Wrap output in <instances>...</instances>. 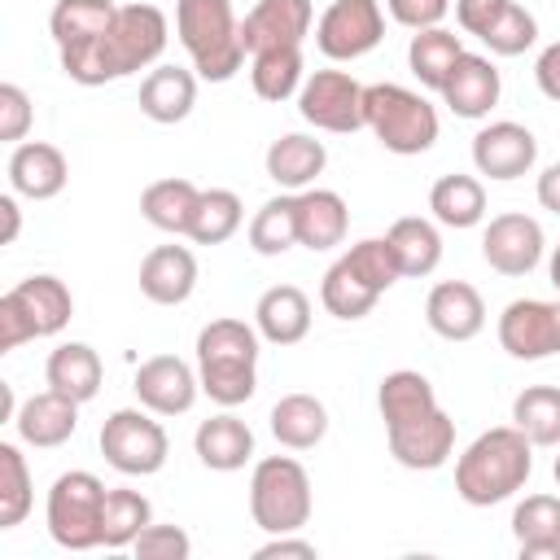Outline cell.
Returning <instances> with one entry per match:
<instances>
[{"mask_svg":"<svg viewBox=\"0 0 560 560\" xmlns=\"http://www.w3.org/2000/svg\"><path fill=\"white\" fill-rule=\"evenodd\" d=\"M0 219H4L0 245H13V241H18V232H22V210H18V192H13V188L0 197Z\"/></svg>","mask_w":560,"mask_h":560,"instance_id":"db71d44e","label":"cell"},{"mask_svg":"<svg viewBox=\"0 0 560 560\" xmlns=\"http://www.w3.org/2000/svg\"><path fill=\"white\" fill-rule=\"evenodd\" d=\"M9 188L26 201H52L70 184V162L48 140H22L9 153Z\"/></svg>","mask_w":560,"mask_h":560,"instance_id":"e0dca14e","label":"cell"},{"mask_svg":"<svg viewBox=\"0 0 560 560\" xmlns=\"http://www.w3.org/2000/svg\"><path fill=\"white\" fill-rule=\"evenodd\" d=\"M315 494L311 477L293 455H267L249 472V516L262 534H302Z\"/></svg>","mask_w":560,"mask_h":560,"instance_id":"8992f818","label":"cell"},{"mask_svg":"<svg viewBox=\"0 0 560 560\" xmlns=\"http://www.w3.org/2000/svg\"><path fill=\"white\" fill-rule=\"evenodd\" d=\"M271 438L284 446V451H311L324 442L328 433V407L315 398V394H284L276 407H271Z\"/></svg>","mask_w":560,"mask_h":560,"instance_id":"1f68e13d","label":"cell"},{"mask_svg":"<svg viewBox=\"0 0 560 560\" xmlns=\"http://www.w3.org/2000/svg\"><path fill=\"white\" fill-rule=\"evenodd\" d=\"M254 328L271 346H298L311 332V298L298 284H271L254 302Z\"/></svg>","mask_w":560,"mask_h":560,"instance_id":"d4e9b609","label":"cell"},{"mask_svg":"<svg viewBox=\"0 0 560 560\" xmlns=\"http://www.w3.org/2000/svg\"><path fill=\"white\" fill-rule=\"evenodd\" d=\"M494 332H499V346L521 363L551 359V354H560V302L516 298L503 306Z\"/></svg>","mask_w":560,"mask_h":560,"instance_id":"7c38bea8","label":"cell"},{"mask_svg":"<svg viewBox=\"0 0 560 560\" xmlns=\"http://www.w3.org/2000/svg\"><path fill=\"white\" fill-rule=\"evenodd\" d=\"M192 451L210 472H236L254 459V429L241 416H232V407H223L219 416L197 424Z\"/></svg>","mask_w":560,"mask_h":560,"instance_id":"603a6c76","label":"cell"},{"mask_svg":"<svg viewBox=\"0 0 560 560\" xmlns=\"http://www.w3.org/2000/svg\"><path fill=\"white\" fill-rule=\"evenodd\" d=\"M197 289V258L188 245H158L140 262V293L153 306H184Z\"/></svg>","mask_w":560,"mask_h":560,"instance_id":"7402d4cb","label":"cell"},{"mask_svg":"<svg viewBox=\"0 0 560 560\" xmlns=\"http://www.w3.org/2000/svg\"><path fill=\"white\" fill-rule=\"evenodd\" d=\"M175 35L206 83H228L249 57L232 0H175Z\"/></svg>","mask_w":560,"mask_h":560,"instance_id":"277c9868","label":"cell"},{"mask_svg":"<svg viewBox=\"0 0 560 560\" xmlns=\"http://www.w3.org/2000/svg\"><path fill=\"white\" fill-rule=\"evenodd\" d=\"M79 407H83V402L66 398V394H57V389H39V394L22 398V407H18V416H13V429H18V438H22L26 446L52 451V446H61V442L74 438V429H79Z\"/></svg>","mask_w":560,"mask_h":560,"instance_id":"44dd1931","label":"cell"},{"mask_svg":"<svg viewBox=\"0 0 560 560\" xmlns=\"http://www.w3.org/2000/svg\"><path fill=\"white\" fill-rule=\"evenodd\" d=\"M512 424L534 446H560V385H525L512 398Z\"/></svg>","mask_w":560,"mask_h":560,"instance_id":"ab89813d","label":"cell"},{"mask_svg":"<svg viewBox=\"0 0 560 560\" xmlns=\"http://www.w3.org/2000/svg\"><path fill=\"white\" fill-rule=\"evenodd\" d=\"M298 245V197L280 192L271 201H262L249 219V249L262 258H280Z\"/></svg>","mask_w":560,"mask_h":560,"instance_id":"f35d334b","label":"cell"},{"mask_svg":"<svg viewBox=\"0 0 560 560\" xmlns=\"http://www.w3.org/2000/svg\"><path fill=\"white\" fill-rule=\"evenodd\" d=\"M551 472H556V486H560V455H556V464H551Z\"/></svg>","mask_w":560,"mask_h":560,"instance_id":"9f6ffc18","label":"cell"},{"mask_svg":"<svg viewBox=\"0 0 560 560\" xmlns=\"http://www.w3.org/2000/svg\"><path fill=\"white\" fill-rule=\"evenodd\" d=\"M31 503H35V481L26 455L18 451V442H0V529L22 525Z\"/></svg>","mask_w":560,"mask_h":560,"instance_id":"7bdbcfd3","label":"cell"},{"mask_svg":"<svg viewBox=\"0 0 560 560\" xmlns=\"http://www.w3.org/2000/svg\"><path fill=\"white\" fill-rule=\"evenodd\" d=\"M547 254V236L542 223L521 214V210H503L486 223L481 232V258L490 271L499 276H529Z\"/></svg>","mask_w":560,"mask_h":560,"instance_id":"4fadbf2b","label":"cell"},{"mask_svg":"<svg viewBox=\"0 0 560 560\" xmlns=\"http://www.w3.org/2000/svg\"><path fill=\"white\" fill-rule=\"evenodd\" d=\"M363 127L381 140L385 153H398V158L429 153L442 131L438 109L402 83H368L363 88Z\"/></svg>","mask_w":560,"mask_h":560,"instance_id":"5b68a950","label":"cell"},{"mask_svg":"<svg viewBox=\"0 0 560 560\" xmlns=\"http://www.w3.org/2000/svg\"><path fill=\"white\" fill-rule=\"evenodd\" d=\"M44 381H48V389H57L74 402H92L101 394L105 368H101V354L88 341H61L44 363Z\"/></svg>","mask_w":560,"mask_h":560,"instance_id":"f546056e","label":"cell"},{"mask_svg":"<svg viewBox=\"0 0 560 560\" xmlns=\"http://www.w3.org/2000/svg\"><path fill=\"white\" fill-rule=\"evenodd\" d=\"M197 201H201V188H197L192 179L166 175V179H153V184L140 192V214H144V223H153L158 232L188 236L192 214H197Z\"/></svg>","mask_w":560,"mask_h":560,"instance_id":"4dcf8cb0","label":"cell"},{"mask_svg":"<svg viewBox=\"0 0 560 560\" xmlns=\"http://www.w3.org/2000/svg\"><path fill=\"white\" fill-rule=\"evenodd\" d=\"M459 52H464V44H459L455 31L429 26V31H416V35H411V44H407V66H411V74L420 79V88L442 92V83H446V74L455 70Z\"/></svg>","mask_w":560,"mask_h":560,"instance_id":"74e56055","label":"cell"},{"mask_svg":"<svg viewBox=\"0 0 560 560\" xmlns=\"http://www.w3.org/2000/svg\"><path fill=\"white\" fill-rule=\"evenodd\" d=\"M101 508H105V486L88 468H70L52 481L44 521L57 547L66 551H92L101 547Z\"/></svg>","mask_w":560,"mask_h":560,"instance_id":"ba28073f","label":"cell"},{"mask_svg":"<svg viewBox=\"0 0 560 560\" xmlns=\"http://www.w3.org/2000/svg\"><path fill=\"white\" fill-rule=\"evenodd\" d=\"M376 411H381L385 429H402V424H416L429 411H438V394H433V385H429L424 372L398 368V372H385L381 376V385H376Z\"/></svg>","mask_w":560,"mask_h":560,"instance_id":"f1b7e54d","label":"cell"},{"mask_svg":"<svg viewBox=\"0 0 560 560\" xmlns=\"http://www.w3.org/2000/svg\"><path fill=\"white\" fill-rule=\"evenodd\" d=\"M534 472V442L516 424L477 433L455 459V494L468 508H494L525 490Z\"/></svg>","mask_w":560,"mask_h":560,"instance_id":"7a4b0ae2","label":"cell"},{"mask_svg":"<svg viewBox=\"0 0 560 560\" xmlns=\"http://www.w3.org/2000/svg\"><path fill=\"white\" fill-rule=\"evenodd\" d=\"M319 302H324V311L332 319H363V315H372V306L381 302V293L368 280H359L346 267V258H337L324 271V280H319Z\"/></svg>","mask_w":560,"mask_h":560,"instance_id":"60d3db41","label":"cell"},{"mask_svg":"<svg viewBox=\"0 0 560 560\" xmlns=\"http://www.w3.org/2000/svg\"><path fill=\"white\" fill-rule=\"evenodd\" d=\"M298 197V245L306 249H332L346 241L350 232V210H346V197L332 192V188H302L293 192Z\"/></svg>","mask_w":560,"mask_h":560,"instance_id":"83f0119b","label":"cell"},{"mask_svg":"<svg viewBox=\"0 0 560 560\" xmlns=\"http://www.w3.org/2000/svg\"><path fill=\"white\" fill-rule=\"evenodd\" d=\"M534 192H538V206H542V210L560 214V162H551V166H547V171L538 175Z\"/></svg>","mask_w":560,"mask_h":560,"instance_id":"f5cc1de1","label":"cell"},{"mask_svg":"<svg viewBox=\"0 0 560 560\" xmlns=\"http://www.w3.org/2000/svg\"><path fill=\"white\" fill-rule=\"evenodd\" d=\"M298 114L332 136H350L363 127V83L350 70H315L298 92Z\"/></svg>","mask_w":560,"mask_h":560,"instance_id":"8fae6325","label":"cell"},{"mask_svg":"<svg viewBox=\"0 0 560 560\" xmlns=\"http://www.w3.org/2000/svg\"><path fill=\"white\" fill-rule=\"evenodd\" d=\"M424 324L442 341H472L486 328V302L468 280H438L424 298Z\"/></svg>","mask_w":560,"mask_h":560,"instance_id":"ffe728a7","label":"cell"},{"mask_svg":"<svg viewBox=\"0 0 560 560\" xmlns=\"http://www.w3.org/2000/svg\"><path fill=\"white\" fill-rule=\"evenodd\" d=\"M538 162V140L525 122H512V118H499V122H486L477 136H472V166L477 175L486 179H521L529 175Z\"/></svg>","mask_w":560,"mask_h":560,"instance_id":"5bb4252c","label":"cell"},{"mask_svg":"<svg viewBox=\"0 0 560 560\" xmlns=\"http://www.w3.org/2000/svg\"><path fill=\"white\" fill-rule=\"evenodd\" d=\"M262 166H267V175H271L280 188L302 192V188H311V184L324 175L328 149H324V140H315V136H306V131H289V136H280V140L267 144Z\"/></svg>","mask_w":560,"mask_h":560,"instance_id":"484cf974","label":"cell"},{"mask_svg":"<svg viewBox=\"0 0 560 560\" xmlns=\"http://www.w3.org/2000/svg\"><path fill=\"white\" fill-rule=\"evenodd\" d=\"M341 258H346V267H350L359 280H368L376 293H389V289L402 280V267H398V258H394L389 236H363V241H354Z\"/></svg>","mask_w":560,"mask_h":560,"instance_id":"ee69618b","label":"cell"},{"mask_svg":"<svg viewBox=\"0 0 560 560\" xmlns=\"http://www.w3.org/2000/svg\"><path fill=\"white\" fill-rule=\"evenodd\" d=\"M131 389H136L140 407H149L153 416H184V411H192L201 381H197V368H188L179 354H153L136 368Z\"/></svg>","mask_w":560,"mask_h":560,"instance_id":"9a60e30c","label":"cell"},{"mask_svg":"<svg viewBox=\"0 0 560 560\" xmlns=\"http://www.w3.org/2000/svg\"><path fill=\"white\" fill-rule=\"evenodd\" d=\"M249 83H254V96L280 105L289 96L302 92L306 83V66H302V48H262L249 57Z\"/></svg>","mask_w":560,"mask_h":560,"instance_id":"8d00e7d4","label":"cell"},{"mask_svg":"<svg viewBox=\"0 0 560 560\" xmlns=\"http://www.w3.org/2000/svg\"><path fill=\"white\" fill-rule=\"evenodd\" d=\"M131 551L140 560H188L192 556V538L179 525H144V534L131 542Z\"/></svg>","mask_w":560,"mask_h":560,"instance_id":"bcb514c9","label":"cell"},{"mask_svg":"<svg viewBox=\"0 0 560 560\" xmlns=\"http://www.w3.org/2000/svg\"><path fill=\"white\" fill-rule=\"evenodd\" d=\"M534 39H538V18L525 4H516V0H508L503 13H499V22L481 35V44L494 57H521L525 48H534Z\"/></svg>","mask_w":560,"mask_h":560,"instance_id":"f6af8a7d","label":"cell"},{"mask_svg":"<svg viewBox=\"0 0 560 560\" xmlns=\"http://www.w3.org/2000/svg\"><path fill=\"white\" fill-rule=\"evenodd\" d=\"M499 92H503V79H499V70H494V61L464 48L438 96L446 101V109H451L455 118H472V122H477V118H486V114L499 105Z\"/></svg>","mask_w":560,"mask_h":560,"instance_id":"d6986e66","label":"cell"},{"mask_svg":"<svg viewBox=\"0 0 560 560\" xmlns=\"http://www.w3.org/2000/svg\"><path fill=\"white\" fill-rule=\"evenodd\" d=\"M144 525H153V503H149L140 490H131V486L105 490V508H101V547L122 551V547H131V542L144 534Z\"/></svg>","mask_w":560,"mask_h":560,"instance_id":"d590c367","label":"cell"},{"mask_svg":"<svg viewBox=\"0 0 560 560\" xmlns=\"http://www.w3.org/2000/svg\"><path fill=\"white\" fill-rule=\"evenodd\" d=\"M245 219V206L232 188H201V201H197V214H192V228H188V241L197 245H223L236 236Z\"/></svg>","mask_w":560,"mask_h":560,"instance_id":"b9f144b4","label":"cell"},{"mask_svg":"<svg viewBox=\"0 0 560 560\" xmlns=\"http://www.w3.org/2000/svg\"><path fill=\"white\" fill-rule=\"evenodd\" d=\"M385 39L381 0H332L315 22V48L328 61H359Z\"/></svg>","mask_w":560,"mask_h":560,"instance_id":"30bf717a","label":"cell"},{"mask_svg":"<svg viewBox=\"0 0 560 560\" xmlns=\"http://www.w3.org/2000/svg\"><path fill=\"white\" fill-rule=\"evenodd\" d=\"M118 18L114 0H57L48 13V35L57 44V52L66 48H83L92 39H101Z\"/></svg>","mask_w":560,"mask_h":560,"instance_id":"d6a6232c","label":"cell"},{"mask_svg":"<svg viewBox=\"0 0 560 560\" xmlns=\"http://www.w3.org/2000/svg\"><path fill=\"white\" fill-rule=\"evenodd\" d=\"M315 556H319L315 542L311 538H298V534H271L254 551V560H315Z\"/></svg>","mask_w":560,"mask_h":560,"instance_id":"f907efd6","label":"cell"},{"mask_svg":"<svg viewBox=\"0 0 560 560\" xmlns=\"http://www.w3.org/2000/svg\"><path fill=\"white\" fill-rule=\"evenodd\" d=\"M311 26H315L311 0H258L241 18V44L249 57L262 48H302Z\"/></svg>","mask_w":560,"mask_h":560,"instance_id":"2e32d148","label":"cell"},{"mask_svg":"<svg viewBox=\"0 0 560 560\" xmlns=\"http://www.w3.org/2000/svg\"><path fill=\"white\" fill-rule=\"evenodd\" d=\"M140 114L149 122H162V127H175L192 114L197 105V70H184V66H153L144 79H140Z\"/></svg>","mask_w":560,"mask_h":560,"instance_id":"cb8c5ba5","label":"cell"},{"mask_svg":"<svg viewBox=\"0 0 560 560\" xmlns=\"http://www.w3.org/2000/svg\"><path fill=\"white\" fill-rule=\"evenodd\" d=\"M166 39H171V22L158 4H118V18L114 26L83 44V48H66L57 52L61 57V74L79 88H101V83H114L122 74H136V70H149L158 66V57L166 52Z\"/></svg>","mask_w":560,"mask_h":560,"instance_id":"6da1fadb","label":"cell"},{"mask_svg":"<svg viewBox=\"0 0 560 560\" xmlns=\"http://www.w3.org/2000/svg\"><path fill=\"white\" fill-rule=\"evenodd\" d=\"M389 18L407 31H429V26H442V18L451 13V0H385Z\"/></svg>","mask_w":560,"mask_h":560,"instance_id":"c3c4849f","label":"cell"},{"mask_svg":"<svg viewBox=\"0 0 560 560\" xmlns=\"http://www.w3.org/2000/svg\"><path fill=\"white\" fill-rule=\"evenodd\" d=\"M512 538L525 560H560V494H525L512 508Z\"/></svg>","mask_w":560,"mask_h":560,"instance_id":"4316f807","label":"cell"},{"mask_svg":"<svg viewBox=\"0 0 560 560\" xmlns=\"http://www.w3.org/2000/svg\"><path fill=\"white\" fill-rule=\"evenodd\" d=\"M31 122H35L31 96L18 83H0V140L4 144H22L26 131H31Z\"/></svg>","mask_w":560,"mask_h":560,"instance_id":"7dc6e473","label":"cell"},{"mask_svg":"<svg viewBox=\"0 0 560 560\" xmlns=\"http://www.w3.org/2000/svg\"><path fill=\"white\" fill-rule=\"evenodd\" d=\"M389 245H394V258L402 267V276H433L438 262H442V232L438 223L420 219V214H402L389 223Z\"/></svg>","mask_w":560,"mask_h":560,"instance_id":"e575fe53","label":"cell"},{"mask_svg":"<svg viewBox=\"0 0 560 560\" xmlns=\"http://www.w3.org/2000/svg\"><path fill=\"white\" fill-rule=\"evenodd\" d=\"M258 328L245 319H210L197 332V381L219 407H241L258 389Z\"/></svg>","mask_w":560,"mask_h":560,"instance_id":"3957f363","label":"cell"},{"mask_svg":"<svg viewBox=\"0 0 560 560\" xmlns=\"http://www.w3.org/2000/svg\"><path fill=\"white\" fill-rule=\"evenodd\" d=\"M429 210L442 228H455V232L477 228L486 219V184L477 175H459V171L442 175L429 188Z\"/></svg>","mask_w":560,"mask_h":560,"instance_id":"836d02e7","label":"cell"},{"mask_svg":"<svg viewBox=\"0 0 560 560\" xmlns=\"http://www.w3.org/2000/svg\"><path fill=\"white\" fill-rule=\"evenodd\" d=\"M74 315V298L57 276H26L0 298V350H18L35 337H57Z\"/></svg>","mask_w":560,"mask_h":560,"instance_id":"52a82bcc","label":"cell"},{"mask_svg":"<svg viewBox=\"0 0 560 560\" xmlns=\"http://www.w3.org/2000/svg\"><path fill=\"white\" fill-rule=\"evenodd\" d=\"M385 442H389V455L411 468V472H433L442 468L451 455H455V420L438 407L429 411L424 420L416 424H402V429H385Z\"/></svg>","mask_w":560,"mask_h":560,"instance_id":"ac0fdd59","label":"cell"},{"mask_svg":"<svg viewBox=\"0 0 560 560\" xmlns=\"http://www.w3.org/2000/svg\"><path fill=\"white\" fill-rule=\"evenodd\" d=\"M547 276H551V284H556V293H560V245H556L551 258H547Z\"/></svg>","mask_w":560,"mask_h":560,"instance_id":"11a10c76","label":"cell"},{"mask_svg":"<svg viewBox=\"0 0 560 560\" xmlns=\"http://www.w3.org/2000/svg\"><path fill=\"white\" fill-rule=\"evenodd\" d=\"M503 4H508V0H455V22H459V31H468V35L481 39V35L499 22Z\"/></svg>","mask_w":560,"mask_h":560,"instance_id":"681fc988","label":"cell"},{"mask_svg":"<svg viewBox=\"0 0 560 560\" xmlns=\"http://www.w3.org/2000/svg\"><path fill=\"white\" fill-rule=\"evenodd\" d=\"M101 455L122 477H153L171 455V438L149 407H118L101 424Z\"/></svg>","mask_w":560,"mask_h":560,"instance_id":"9c48e42d","label":"cell"},{"mask_svg":"<svg viewBox=\"0 0 560 560\" xmlns=\"http://www.w3.org/2000/svg\"><path fill=\"white\" fill-rule=\"evenodd\" d=\"M534 79H538V92H542L547 101L560 105V39L547 44V48L538 52V61H534Z\"/></svg>","mask_w":560,"mask_h":560,"instance_id":"816d5d0a","label":"cell"}]
</instances>
